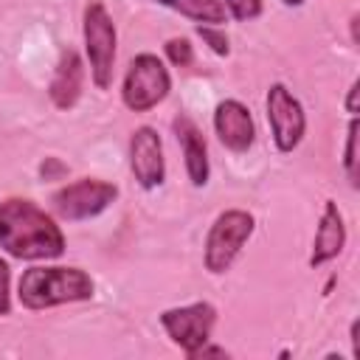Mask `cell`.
Listing matches in <instances>:
<instances>
[{
  "mask_svg": "<svg viewBox=\"0 0 360 360\" xmlns=\"http://www.w3.org/2000/svg\"><path fill=\"white\" fill-rule=\"evenodd\" d=\"M0 248L25 262L59 259L65 253V233L37 202L8 197L0 202Z\"/></svg>",
  "mask_w": 360,
  "mask_h": 360,
  "instance_id": "1",
  "label": "cell"
},
{
  "mask_svg": "<svg viewBox=\"0 0 360 360\" xmlns=\"http://www.w3.org/2000/svg\"><path fill=\"white\" fill-rule=\"evenodd\" d=\"M96 292V284L90 273L82 267H28L20 276L17 284V301L25 309H51L59 304H73V301H90Z\"/></svg>",
  "mask_w": 360,
  "mask_h": 360,
  "instance_id": "2",
  "label": "cell"
},
{
  "mask_svg": "<svg viewBox=\"0 0 360 360\" xmlns=\"http://www.w3.org/2000/svg\"><path fill=\"white\" fill-rule=\"evenodd\" d=\"M82 37H84V53L90 62V79L98 90H107L112 84L115 73V22L101 0H90L82 14Z\"/></svg>",
  "mask_w": 360,
  "mask_h": 360,
  "instance_id": "3",
  "label": "cell"
},
{
  "mask_svg": "<svg viewBox=\"0 0 360 360\" xmlns=\"http://www.w3.org/2000/svg\"><path fill=\"white\" fill-rule=\"evenodd\" d=\"M256 219L253 214L242 211V208H228L222 211L208 233H205V250H202V264L211 276H222L231 270V264L236 262V256L242 253L245 242L253 236Z\"/></svg>",
  "mask_w": 360,
  "mask_h": 360,
  "instance_id": "4",
  "label": "cell"
},
{
  "mask_svg": "<svg viewBox=\"0 0 360 360\" xmlns=\"http://www.w3.org/2000/svg\"><path fill=\"white\" fill-rule=\"evenodd\" d=\"M169 90H172V76L163 59L158 53H138L124 73L121 101L132 112H149L169 96Z\"/></svg>",
  "mask_w": 360,
  "mask_h": 360,
  "instance_id": "5",
  "label": "cell"
},
{
  "mask_svg": "<svg viewBox=\"0 0 360 360\" xmlns=\"http://www.w3.org/2000/svg\"><path fill=\"white\" fill-rule=\"evenodd\" d=\"M118 197V186L98 180V177H79L73 183H65L51 194L53 214L68 222L93 219L101 211H107Z\"/></svg>",
  "mask_w": 360,
  "mask_h": 360,
  "instance_id": "6",
  "label": "cell"
},
{
  "mask_svg": "<svg viewBox=\"0 0 360 360\" xmlns=\"http://www.w3.org/2000/svg\"><path fill=\"white\" fill-rule=\"evenodd\" d=\"M160 326L166 329L169 340L191 360L202 343L211 340L214 323H217V307L208 301H194L186 307H172L158 315Z\"/></svg>",
  "mask_w": 360,
  "mask_h": 360,
  "instance_id": "7",
  "label": "cell"
},
{
  "mask_svg": "<svg viewBox=\"0 0 360 360\" xmlns=\"http://www.w3.org/2000/svg\"><path fill=\"white\" fill-rule=\"evenodd\" d=\"M264 107H267V124H270L276 149L284 155L292 152L304 141V132H307V115H304L301 101L292 96V90L287 84L273 82L267 87Z\"/></svg>",
  "mask_w": 360,
  "mask_h": 360,
  "instance_id": "8",
  "label": "cell"
},
{
  "mask_svg": "<svg viewBox=\"0 0 360 360\" xmlns=\"http://www.w3.org/2000/svg\"><path fill=\"white\" fill-rule=\"evenodd\" d=\"M129 169L141 188L152 191L166 180L163 141L155 127H138L129 135Z\"/></svg>",
  "mask_w": 360,
  "mask_h": 360,
  "instance_id": "9",
  "label": "cell"
},
{
  "mask_svg": "<svg viewBox=\"0 0 360 360\" xmlns=\"http://www.w3.org/2000/svg\"><path fill=\"white\" fill-rule=\"evenodd\" d=\"M214 132L228 152H233V155L248 152L256 141V124H253L248 104H242L239 98L219 101L214 110Z\"/></svg>",
  "mask_w": 360,
  "mask_h": 360,
  "instance_id": "10",
  "label": "cell"
},
{
  "mask_svg": "<svg viewBox=\"0 0 360 360\" xmlns=\"http://www.w3.org/2000/svg\"><path fill=\"white\" fill-rule=\"evenodd\" d=\"M172 129H174V138L183 149V160H186V174L191 180L194 188H202L211 177V163H208V146H205V138L200 132V127L188 118V115H177L172 121Z\"/></svg>",
  "mask_w": 360,
  "mask_h": 360,
  "instance_id": "11",
  "label": "cell"
},
{
  "mask_svg": "<svg viewBox=\"0 0 360 360\" xmlns=\"http://www.w3.org/2000/svg\"><path fill=\"white\" fill-rule=\"evenodd\" d=\"M82 87H84V62H82L79 51L65 48L59 53L53 79L48 84V96L56 110H73L82 98Z\"/></svg>",
  "mask_w": 360,
  "mask_h": 360,
  "instance_id": "12",
  "label": "cell"
},
{
  "mask_svg": "<svg viewBox=\"0 0 360 360\" xmlns=\"http://www.w3.org/2000/svg\"><path fill=\"white\" fill-rule=\"evenodd\" d=\"M346 245V225H343V214L338 208L335 200L323 202V214L318 219V231L312 239V253H309V267H323L326 262L338 259L340 250Z\"/></svg>",
  "mask_w": 360,
  "mask_h": 360,
  "instance_id": "13",
  "label": "cell"
},
{
  "mask_svg": "<svg viewBox=\"0 0 360 360\" xmlns=\"http://www.w3.org/2000/svg\"><path fill=\"white\" fill-rule=\"evenodd\" d=\"M152 3H160L200 25H222L228 20V11L219 0H152Z\"/></svg>",
  "mask_w": 360,
  "mask_h": 360,
  "instance_id": "14",
  "label": "cell"
},
{
  "mask_svg": "<svg viewBox=\"0 0 360 360\" xmlns=\"http://www.w3.org/2000/svg\"><path fill=\"white\" fill-rule=\"evenodd\" d=\"M357 127H360L357 115H352L346 127V149H343V169L354 188H357Z\"/></svg>",
  "mask_w": 360,
  "mask_h": 360,
  "instance_id": "15",
  "label": "cell"
},
{
  "mask_svg": "<svg viewBox=\"0 0 360 360\" xmlns=\"http://www.w3.org/2000/svg\"><path fill=\"white\" fill-rule=\"evenodd\" d=\"M163 51H166V59H169L174 68H188V65L194 62V48H191V42H188L186 37H172V39H166Z\"/></svg>",
  "mask_w": 360,
  "mask_h": 360,
  "instance_id": "16",
  "label": "cell"
},
{
  "mask_svg": "<svg viewBox=\"0 0 360 360\" xmlns=\"http://www.w3.org/2000/svg\"><path fill=\"white\" fill-rule=\"evenodd\" d=\"M197 37H200L217 56H228V53H231L228 34H225L219 25H200V22H197Z\"/></svg>",
  "mask_w": 360,
  "mask_h": 360,
  "instance_id": "17",
  "label": "cell"
},
{
  "mask_svg": "<svg viewBox=\"0 0 360 360\" xmlns=\"http://www.w3.org/2000/svg\"><path fill=\"white\" fill-rule=\"evenodd\" d=\"M219 3H222L225 11H228L233 20H239V22H250V20L262 17V11H264L262 0H219Z\"/></svg>",
  "mask_w": 360,
  "mask_h": 360,
  "instance_id": "18",
  "label": "cell"
},
{
  "mask_svg": "<svg viewBox=\"0 0 360 360\" xmlns=\"http://www.w3.org/2000/svg\"><path fill=\"white\" fill-rule=\"evenodd\" d=\"M11 312V267L6 259H0V315Z\"/></svg>",
  "mask_w": 360,
  "mask_h": 360,
  "instance_id": "19",
  "label": "cell"
},
{
  "mask_svg": "<svg viewBox=\"0 0 360 360\" xmlns=\"http://www.w3.org/2000/svg\"><path fill=\"white\" fill-rule=\"evenodd\" d=\"M68 172V166L59 160V158H45L42 163H39V174H42V180H56V177H62Z\"/></svg>",
  "mask_w": 360,
  "mask_h": 360,
  "instance_id": "20",
  "label": "cell"
},
{
  "mask_svg": "<svg viewBox=\"0 0 360 360\" xmlns=\"http://www.w3.org/2000/svg\"><path fill=\"white\" fill-rule=\"evenodd\" d=\"M357 87H360V82L354 79L349 84V90H346V112L349 115H357Z\"/></svg>",
  "mask_w": 360,
  "mask_h": 360,
  "instance_id": "21",
  "label": "cell"
},
{
  "mask_svg": "<svg viewBox=\"0 0 360 360\" xmlns=\"http://www.w3.org/2000/svg\"><path fill=\"white\" fill-rule=\"evenodd\" d=\"M357 329H360V323H357V321H352V326H349V340H352V357H360V340H357Z\"/></svg>",
  "mask_w": 360,
  "mask_h": 360,
  "instance_id": "22",
  "label": "cell"
},
{
  "mask_svg": "<svg viewBox=\"0 0 360 360\" xmlns=\"http://www.w3.org/2000/svg\"><path fill=\"white\" fill-rule=\"evenodd\" d=\"M284 6H292V8H298V6H304V0H281Z\"/></svg>",
  "mask_w": 360,
  "mask_h": 360,
  "instance_id": "23",
  "label": "cell"
}]
</instances>
